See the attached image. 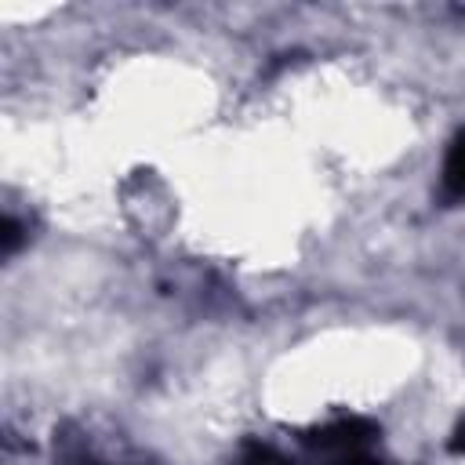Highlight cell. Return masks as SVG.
Returning a JSON list of instances; mask_svg holds the SVG:
<instances>
[{
    "label": "cell",
    "mask_w": 465,
    "mask_h": 465,
    "mask_svg": "<svg viewBox=\"0 0 465 465\" xmlns=\"http://www.w3.org/2000/svg\"><path fill=\"white\" fill-rule=\"evenodd\" d=\"M331 465H381V461L371 458L367 450H356V454H341V458H334Z\"/></svg>",
    "instance_id": "5"
},
{
    "label": "cell",
    "mask_w": 465,
    "mask_h": 465,
    "mask_svg": "<svg viewBox=\"0 0 465 465\" xmlns=\"http://www.w3.org/2000/svg\"><path fill=\"white\" fill-rule=\"evenodd\" d=\"M18 243H22V225L7 214V218L0 222V254H4V258H11V254L18 251Z\"/></svg>",
    "instance_id": "4"
},
{
    "label": "cell",
    "mask_w": 465,
    "mask_h": 465,
    "mask_svg": "<svg viewBox=\"0 0 465 465\" xmlns=\"http://www.w3.org/2000/svg\"><path fill=\"white\" fill-rule=\"evenodd\" d=\"M236 465H291V461H287V458H283L280 450L265 447V443H247Z\"/></svg>",
    "instance_id": "3"
},
{
    "label": "cell",
    "mask_w": 465,
    "mask_h": 465,
    "mask_svg": "<svg viewBox=\"0 0 465 465\" xmlns=\"http://www.w3.org/2000/svg\"><path fill=\"white\" fill-rule=\"evenodd\" d=\"M378 436H381V429H378L374 421H367V418H338V421H331V425H320V429L305 432L302 440H305L309 447H316V450H327V454L341 458V454L367 450Z\"/></svg>",
    "instance_id": "1"
},
{
    "label": "cell",
    "mask_w": 465,
    "mask_h": 465,
    "mask_svg": "<svg viewBox=\"0 0 465 465\" xmlns=\"http://www.w3.org/2000/svg\"><path fill=\"white\" fill-rule=\"evenodd\" d=\"M443 196L450 203H465V131L447 149V160H443Z\"/></svg>",
    "instance_id": "2"
}]
</instances>
